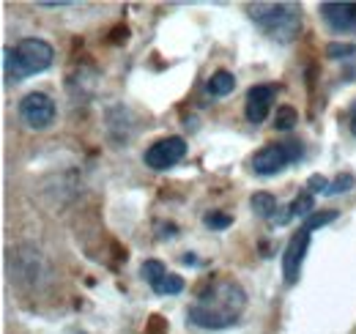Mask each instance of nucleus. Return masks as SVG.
<instances>
[{
  "mask_svg": "<svg viewBox=\"0 0 356 334\" xmlns=\"http://www.w3.org/2000/svg\"><path fill=\"white\" fill-rule=\"evenodd\" d=\"M19 118L31 129H47L55 121V102L42 90H33L19 102Z\"/></svg>",
  "mask_w": 356,
  "mask_h": 334,
  "instance_id": "obj_7",
  "label": "nucleus"
},
{
  "mask_svg": "<svg viewBox=\"0 0 356 334\" xmlns=\"http://www.w3.org/2000/svg\"><path fill=\"white\" fill-rule=\"evenodd\" d=\"M250 203H252V211H255L258 216H264V219H271V222H274L277 209H280V203H277L274 195H268V192H255Z\"/></svg>",
  "mask_w": 356,
  "mask_h": 334,
  "instance_id": "obj_10",
  "label": "nucleus"
},
{
  "mask_svg": "<svg viewBox=\"0 0 356 334\" xmlns=\"http://www.w3.org/2000/svg\"><path fill=\"white\" fill-rule=\"evenodd\" d=\"M233 88H236V77H233L230 72H225V69L214 72L211 80H209V85H206V90H209L211 96H227Z\"/></svg>",
  "mask_w": 356,
  "mask_h": 334,
  "instance_id": "obj_11",
  "label": "nucleus"
},
{
  "mask_svg": "<svg viewBox=\"0 0 356 334\" xmlns=\"http://www.w3.org/2000/svg\"><path fill=\"white\" fill-rule=\"evenodd\" d=\"M305 157V148L299 140H285V143H268L261 151L252 154V170L258 175H277L285 167L296 165Z\"/></svg>",
  "mask_w": 356,
  "mask_h": 334,
  "instance_id": "obj_4",
  "label": "nucleus"
},
{
  "mask_svg": "<svg viewBox=\"0 0 356 334\" xmlns=\"http://www.w3.org/2000/svg\"><path fill=\"white\" fill-rule=\"evenodd\" d=\"M247 307V293L233 280H214L206 291H200L197 301L189 304L186 318L200 329H227L238 321Z\"/></svg>",
  "mask_w": 356,
  "mask_h": 334,
  "instance_id": "obj_1",
  "label": "nucleus"
},
{
  "mask_svg": "<svg viewBox=\"0 0 356 334\" xmlns=\"http://www.w3.org/2000/svg\"><path fill=\"white\" fill-rule=\"evenodd\" d=\"M52 47L44 39H22L14 49H3V63H6V77L11 80H28L31 74H39L52 66Z\"/></svg>",
  "mask_w": 356,
  "mask_h": 334,
  "instance_id": "obj_3",
  "label": "nucleus"
},
{
  "mask_svg": "<svg viewBox=\"0 0 356 334\" xmlns=\"http://www.w3.org/2000/svg\"><path fill=\"white\" fill-rule=\"evenodd\" d=\"M203 222H206V228H211V230H227V228L233 225V216H230V214H222V211H209V214L203 216Z\"/></svg>",
  "mask_w": 356,
  "mask_h": 334,
  "instance_id": "obj_14",
  "label": "nucleus"
},
{
  "mask_svg": "<svg viewBox=\"0 0 356 334\" xmlns=\"http://www.w3.org/2000/svg\"><path fill=\"white\" fill-rule=\"evenodd\" d=\"M334 219H337V211H315V214H310L305 219V228L307 230H318V228H323V225H329Z\"/></svg>",
  "mask_w": 356,
  "mask_h": 334,
  "instance_id": "obj_15",
  "label": "nucleus"
},
{
  "mask_svg": "<svg viewBox=\"0 0 356 334\" xmlns=\"http://www.w3.org/2000/svg\"><path fill=\"white\" fill-rule=\"evenodd\" d=\"M310 236H312V230H307V228L302 225V228L288 239V247L282 252V277H285L288 285H293V283L299 280V274H302V263H305L307 250H310Z\"/></svg>",
  "mask_w": 356,
  "mask_h": 334,
  "instance_id": "obj_6",
  "label": "nucleus"
},
{
  "mask_svg": "<svg viewBox=\"0 0 356 334\" xmlns=\"http://www.w3.org/2000/svg\"><path fill=\"white\" fill-rule=\"evenodd\" d=\"M348 124H351V132L356 134V102L351 104V113H348Z\"/></svg>",
  "mask_w": 356,
  "mask_h": 334,
  "instance_id": "obj_21",
  "label": "nucleus"
},
{
  "mask_svg": "<svg viewBox=\"0 0 356 334\" xmlns=\"http://www.w3.org/2000/svg\"><path fill=\"white\" fill-rule=\"evenodd\" d=\"M354 186H356L354 175H340V178H334V181L329 184V192H326V195H343V192H351Z\"/></svg>",
  "mask_w": 356,
  "mask_h": 334,
  "instance_id": "obj_18",
  "label": "nucleus"
},
{
  "mask_svg": "<svg viewBox=\"0 0 356 334\" xmlns=\"http://www.w3.org/2000/svg\"><path fill=\"white\" fill-rule=\"evenodd\" d=\"M140 271H143V280H145V283H148L154 291H156V288L162 285V280L170 274V271L165 269V263H162V260H145Z\"/></svg>",
  "mask_w": 356,
  "mask_h": 334,
  "instance_id": "obj_12",
  "label": "nucleus"
},
{
  "mask_svg": "<svg viewBox=\"0 0 356 334\" xmlns=\"http://www.w3.org/2000/svg\"><path fill=\"white\" fill-rule=\"evenodd\" d=\"M288 211H291V216H310V214H315V198H312V192L296 195Z\"/></svg>",
  "mask_w": 356,
  "mask_h": 334,
  "instance_id": "obj_13",
  "label": "nucleus"
},
{
  "mask_svg": "<svg viewBox=\"0 0 356 334\" xmlns=\"http://www.w3.org/2000/svg\"><path fill=\"white\" fill-rule=\"evenodd\" d=\"M250 19L274 42H293L302 31V8L293 3H252Z\"/></svg>",
  "mask_w": 356,
  "mask_h": 334,
  "instance_id": "obj_2",
  "label": "nucleus"
},
{
  "mask_svg": "<svg viewBox=\"0 0 356 334\" xmlns=\"http://www.w3.org/2000/svg\"><path fill=\"white\" fill-rule=\"evenodd\" d=\"M277 99V85L264 83V85H252L247 90V104H244V116L250 124H264L271 113V104Z\"/></svg>",
  "mask_w": 356,
  "mask_h": 334,
  "instance_id": "obj_8",
  "label": "nucleus"
},
{
  "mask_svg": "<svg viewBox=\"0 0 356 334\" xmlns=\"http://www.w3.org/2000/svg\"><path fill=\"white\" fill-rule=\"evenodd\" d=\"M307 192H312V195H318V192L326 195V192H329V181H326L323 175H310V178H307Z\"/></svg>",
  "mask_w": 356,
  "mask_h": 334,
  "instance_id": "obj_20",
  "label": "nucleus"
},
{
  "mask_svg": "<svg viewBox=\"0 0 356 334\" xmlns=\"http://www.w3.org/2000/svg\"><path fill=\"white\" fill-rule=\"evenodd\" d=\"M326 55H329V58H334V61H337V58H354L356 47H354V44L334 42V44H329V47H326Z\"/></svg>",
  "mask_w": 356,
  "mask_h": 334,
  "instance_id": "obj_19",
  "label": "nucleus"
},
{
  "mask_svg": "<svg viewBox=\"0 0 356 334\" xmlns=\"http://www.w3.org/2000/svg\"><path fill=\"white\" fill-rule=\"evenodd\" d=\"M321 17L334 33L356 31V3H321Z\"/></svg>",
  "mask_w": 356,
  "mask_h": 334,
  "instance_id": "obj_9",
  "label": "nucleus"
},
{
  "mask_svg": "<svg viewBox=\"0 0 356 334\" xmlns=\"http://www.w3.org/2000/svg\"><path fill=\"white\" fill-rule=\"evenodd\" d=\"M181 291H184V280H181L178 274H168V277L162 280V285L154 293H159V296H178Z\"/></svg>",
  "mask_w": 356,
  "mask_h": 334,
  "instance_id": "obj_16",
  "label": "nucleus"
},
{
  "mask_svg": "<svg viewBox=\"0 0 356 334\" xmlns=\"http://www.w3.org/2000/svg\"><path fill=\"white\" fill-rule=\"evenodd\" d=\"M184 157H186V140L173 134V137L156 140V143L145 151L143 162L151 167V170H170V167H176Z\"/></svg>",
  "mask_w": 356,
  "mask_h": 334,
  "instance_id": "obj_5",
  "label": "nucleus"
},
{
  "mask_svg": "<svg viewBox=\"0 0 356 334\" xmlns=\"http://www.w3.org/2000/svg\"><path fill=\"white\" fill-rule=\"evenodd\" d=\"M296 121H299V116H296L293 107H280V110H277V121H274V126L282 129V132H288V129L296 126Z\"/></svg>",
  "mask_w": 356,
  "mask_h": 334,
  "instance_id": "obj_17",
  "label": "nucleus"
}]
</instances>
